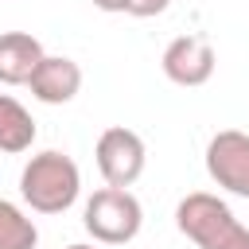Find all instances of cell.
Returning a JSON list of instances; mask_svg holds the SVG:
<instances>
[{
	"label": "cell",
	"mask_w": 249,
	"mask_h": 249,
	"mask_svg": "<svg viewBox=\"0 0 249 249\" xmlns=\"http://www.w3.org/2000/svg\"><path fill=\"white\" fill-rule=\"evenodd\" d=\"M19 195L35 214H62L82 195V171L58 148L35 152L19 171Z\"/></svg>",
	"instance_id": "1"
},
{
	"label": "cell",
	"mask_w": 249,
	"mask_h": 249,
	"mask_svg": "<svg viewBox=\"0 0 249 249\" xmlns=\"http://www.w3.org/2000/svg\"><path fill=\"white\" fill-rule=\"evenodd\" d=\"M175 226L198 249H249V226H241L230 202L210 191H191L179 198Z\"/></svg>",
	"instance_id": "2"
},
{
	"label": "cell",
	"mask_w": 249,
	"mask_h": 249,
	"mask_svg": "<svg viewBox=\"0 0 249 249\" xmlns=\"http://www.w3.org/2000/svg\"><path fill=\"white\" fill-rule=\"evenodd\" d=\"M82 226L101 245H128L144 226V206L128 187H101L86 198Z\"/></svg>",
	"instance_id": "3"
},
{
	"label": "cell",
	"mask_w": 249,
	"mask_h": 249,
	"mask_svg": "<svg viewBox=\"0 0 249 249\" xmlns=\"http://www.w3.org/2000/svg\"><path fill=\"white\" fill-rule=\"evenodd\" d=\"M93 160H97V171L109 187H132L140 175H144V163H148V148L140 140V132L124 128V124H113L97 136V148H93Z\"/></svg>",
	"instance_id": "4"
},
{
	"label": "cell",
	"mask_w": 249,
	"mask_h": 249,
	"mask_svg": "<svg viewBox=\"0 0 249 249\" xmlns=\"http://www.w3.org/2000/svg\"><path fill=\"white\" fill-rule=\"evenodd\" d=\"M206 175L222 191L249 198V132H237V128L214 132L206 144Z\"/></svg>",
	"instance_id": "5"
},
{
	"label": "cell",
	"mask_w": 249,
	"mask_h": 249,
	"mask_svg": "<svg viewBox=\"0 0 249 249\" xmlns=\"http://www.w3.org/2000/svg\"><path fill=\"white\" fill-rule=\"evenodd\" d=\"M160 66H163V74H167L175 86L195 89V86H206V82L214 78L218 54H214V47H210L202 35H179V39H171V43L163 47Z\"/></svg>",
	"instance_id": "6"
},
{
	"label": "cell",
	"mask_w": 249,
	"mask_h": 249,
	"mask_svg": "<svg viewBox=\"0 0 249 249\" xmlns=\"http://www.w3.org/2000/svg\"><path fill=\"white\" fill-rule=\"evenodd\" d=\"M27 89L43 105H66L82 89V66L74 58H66V54H43V62L35 66Z\"/></svg>",
	"instance_id": "7"
},
{
	"label": "cell",
	"mask_w": 249,
	"mask_h": 249,
	"mask_svg": "<svg viewBox=\"0 0 249 249\" xmlns=\"http://www.w3.org/2000/svg\"><path fill=\"white\" fill-rule=\"evenodd\" d=\"M43 43L27 31H4L0 35V82L4 86H27L35 66L43 62Z\"/></svg>",
	"instance_id": "8"
},
{
	"label": "cell",
	"mask_w": 249,
	"mask_h": 249,
	"mask_svg": "<svg viewBox=\"0 0 249 249\" xmlns=\"http://www.w3.org/2000/svg\"><path fill=\"white\" fill-rule=\"evenodd\" d=\"M31 144H35V117L12 93H0V152L19 156Z\"/></svg>",
	"instance_id": "9"
},
{
	"label": "cell",
	"mask_w": 249,
	"mask_h": 249,
	"mask_svg": "<svg viewBox=\"0 0 249 249\" xmlns=\"http://www.w3.org/2000/svg\"><path fill=\"white\" fill-rule=\"evenodd\" d=\"M39 230L35 222L8 198H0V249H35Z\"/></svg>",
	"instance_id": "10"
},
{
	"label": "cell",
	"mask_w": 249,
	"mask_h": 249,
	"mask_svg": "<svg viewBox=\"0 0 249 249\" xmlns=\"http://www.w3.org/2000/svg\"><path fill=\"white\" fill-rule=\"evenodd\" d=\"M167 4H171V0H128V16H136V19H152V16L167 12Z\"/></svg>",
	"instance_id": "11"
},
{
	"label": "cell",
	"mask_w": 249,
	"mask_h": 249,
	"mask_svg": "<svg viewBox=\"0 0 249 249\" xmlns=\"http://www.w3.org/2000/svg\"><path fill=\"white\" fill-rule=\"evenodd\" d=\"M93 8H101V12H128V0H93Z\"/></svg>",
	"instance_id": "12"
},
{
	"label": "cell",
	"mask_w": 249,
	"mask_h": 249,
	"mask_svg": "<svg viewBox=\"0 0 249 249\" xmlns=\"http://www.w3.org/2000/svg\"><path fill=\"white\" fill-rule=\"evenodd\" d=\"M66 249H93V245H66Z\"/></svg>",
	"instance_id": "13"
}]
</instances>
